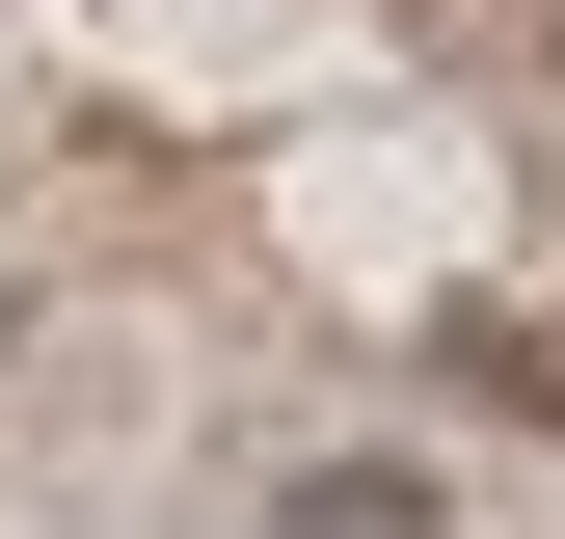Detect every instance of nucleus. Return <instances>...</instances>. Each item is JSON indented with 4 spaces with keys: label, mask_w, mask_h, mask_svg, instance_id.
I'll return each mask as SVG.
<instances>
[{
    "label": "nucleus",
    "mask_w": 565,
    "mask_h": 539,
    "mask_svg": "<svg viewBox=\"0 0 565 539\" xmlns=\"http://www.w3.org/2000/svg\"><path fill=\"white\" fill-rule=\"evenodd\" d=\"M484 404H512V432H565V324H484Z\"/></svg>",
    "instance_id": "f257e3e1"
}]
</instances>
